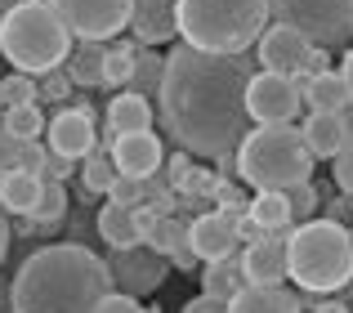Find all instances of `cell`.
Segmentation results:
<instances>
[{"instance_id":"28","label":"cell","mask_w":353,"mask_h":313,"mask_svg":"<svg viewBox=\"0 0 353 313\" xmlns=\"http://www.w3.org/2000/svg\"><path fill=\"white\" fill-rule=\"evenodd\" d=\"M161 77H165V59L152 50H143V45H134V77H130L125 90H134V94H157L161 90Z\"/></svg>"},{"instance_id":"4","label":"cell","mask_w":353,"mask_h":313,"mask_svg":"<svg viewBox=\"0 0 353 313\" xmlns=\"http://www.w3.org/2000/svg\"><path fill=\"white\" fill-rule=\"evenodd\" d=\"M0 54H5V63H14V72L41 81L68 63L72 32L54 14L50 0H18L0 23Z\"/></svg>"},{"instance_id":"26","label":"cell","mask_w":353,"mask_h":313,"mask_svg":"<svg viewBox=\"0 0 353 313\" xmlns=\"http://www.w3.org/2000/svg\"><path fill=\"white\" fill-rule=\"evenodd\" d=\"M241 287H246V278H241V251L206 264V273H201V296H215V300H224V305L237 296Z\"/></svg>"},{"instance_id":"12","label":"cell","mask_w":353,"mask_h":313,"mask_svg":"<svg viewBox=\"0 0 353 313\" xmlns=\"http://www.w3.org/2000/svg\"><path fill=\"white\" fill-rule=\"evenodd\" d=\"M45 139H50V152L68 156V161H85V156L99 148L94 117H90L85 108H63V112L45 125Z\"/></svg>"},{"instance_id":"11","label":"cell","mask_w":353,"mask_h":313,"mask_svg":"<svg viewBox=\"0 0 353 313\" xmlns=\"http://www.w3.org/2000/svg\"><path fill=\"white\" fill-rule=\"evenodd\" d=\"M255 59H259V68H264V72H277V77H300L304 63L313 59V45L304 41L295 27L273 23V27H264V36L255 41Z\"/></svg>"},{"instance_id":"32","label":"cell","mask_w":353,"mask_h":313,"mask_svg":"<svg viewBox=\"0 0 353 313\" xmlns=\"http://www.w3.org/2000/svg\"><path fill=\"white\" fill-rule=\"evenodd\" d=\"M130 77H134V45H108L103 85H130Z\"/></svg>"},{"instance_id":"3","label":"cell","mask_w":353,"mask_h":313,"mask_svg":"<svg viewBox=\"0 0 353 313\" xmlns=\"http://www.w3.org/2000/svg\"><path fill=\"white\" fill-rule=\"evenodd\" d=\"M179 41L206 54H246L268 27V0H174Z\"/></svg>"},{"instance_id":"39","label":"cell","mask_w":353,"mask_h":313,"mask_svg":"<svg viewBox=\"0 0 353 313\" xmlns=\"http://www.w3.org/2000/svg\"><path fill=\"white\" fill-rule=\"evenodd\" d=\"M36 85H41V94H45V99H59V94H68L72 81H68V72L59 68V72H50V77H41Z\"/></svg>"},{"instance_id":"22","label":"cell","mask_w":353,"mask_h":313,"mask_svg":"<svg viewBox=\"0 0 353 313\" xmlns=\"http://www.w3.org/2000/svg\"><path fill=\"white\" fill-rule=\"evenodd\" d=\"M103 59H108V45H103V41H81L77 50L68 54L63 72H68L72 85L94 90V85H103Z\"/></svg>"},{"instance_id":"33","label":"cell","mask_w":353,"mask_h":313,"mask_svg":"<svg viewBox=\"0 0 353 313\" xmlns=\"http://www.w3.org/2000/svg\"><path fill=\"white\" fill-rule=\"evenodd\" d=\"M108 201H112V206H139V201H143V179H125V174H117L112 188H108Z\"/></svg>"},{"instance_id":"9","label":"cell","mask_w":353,"mask_h":313,"mask_svg":"<svg viewBox=\"0 0 353 313\" xmlns=\"http://www.w3.org/2000/svg\"><path fill=\"white\" fill-rule=\"evenodd\" d=\"M300 90L291 77H277V72H255L246 85V117L255 125H291L300 117Z\"/></svg>"},{"instance_id":"5","label":"cell","mask_w":353,"mask_h":313,"mask_svg":"<svg viewBox=\"0 0 353 313\" xmlns=\"http://www.w3.org/2000/svg\"><path fill=\"white\" fill-rule=\"evenodd\" d=\"M233 165L255 192H286L295 183H309L313 152L295 121L291 125H255L237 143Z\"/></svg>"},{"instance_id":"37","label":"cell","mask_w":353,"mask_h":313,"mask_svg":"<svg viewBox=\"0 0 353 313\" xmlns=\"http://www.w3.org/2000/svg\"><path fill=\"white\" fill-rule=\"evenodd\" d=\"M68 174H72V161H68V156H59V152H45V161H41V179H68Z\"/></svg>"},{"instance_id":"36","label":"cell","mask_w":353,"mask_h":313,"mask_svg":"<svg viewBox=\"0 0 353 313\" xmlns=\"http://www.w3.org/2000/svg\"><path fill=\"white\" fill-rule=\"evenodd\" d=\"M94 313H148L143 305H139L134 296H121V291H108L103 300H99V309Z\"/></svg>"},{"instance_id":"47","label":"cell","mask_w":353,"mask_h":313,"mask_svg":"<svg viewBox=\"0 0 353 313\" xmlns=\"http://www.w3.org/2000/svg\"><path fill=\"white\" fill-rule=\"evenodd\" d=\"M349 233H353V228H349Z\"/></svg>"},{"instance_id":"29","label":"cell","mask_w":353,"mask_h":313,"mask_svg":"<svg viewBox=\"0 0 353 313\" xmlns=\"http://www.w3.org/2000/svg\"><path fill=\"white\" fill-rule=\"evenodd\" d=\"M63 215H68V192H63L59 179H45L41 183V201H36V215H32V233L36 228H54Z\"/></svg>"},{"instance_id":"34","label":"cell","mask_w":353,"mask_h":313,"mask_svg":"<svg viewBox=\"0 0 353 313\" xmlns=\"http://www.w3.org/2000/svg\"><path fill=\"white\" fill-rule=\"evenodd\" d=\"M286 201H291V219H309L318 206V192H313V183H295V188H286Z\"/></svg>"},{"instance_id":"41","label":"cell","mask_w":353,"mask_h":313,"mask_svg":"<svg viewBox=\"0 0 353 313\" xmlns=\"http://www.w3.org/2000/svg\"><path fill=\"white\" fill-rule=\"evenodd\" d=\"M183 313H228V305H224V300H215V296H201V300H192Z\"/></svg>"},{"instance_id":"16","label":"cell","mask_w":353,"mask_h":313,"mask_svg":"<svg viewBox=\"0 0 353 313\" xmlns=\"http://www.w3.org/2000/svg\"><path fill=\"white\" fill-rule=\"evenodd\" d=\"M130 32H134V45L152 50V45H165L179 36V23H174V0H130Z\"/></svg>"},{"instance_id":"19","label":"cell","mask_w":353,"mask_h":313,"mask_svg":"<svg viewBox=\"0 0 353 313\" xmlns=\"http://www.w3.org/2000/svg\"><path fill=\"white\" fill-rule=\"evenodd\" d=\"M143 246H152L157 255H165V260L179 264V269H192V264H197V251H192V242H188V224H183V219L161 215Z\"/></svg>"},{"instance_id":"38","label":"cell","mask_w":353,"mask_h":313,"mask_svg":"<svg viewBox=\"0 0 353 313\" xmlns=\"http://www.w3.org/2000/svg\"><path fill=\"white\" fill-rule=\"evenodd\" d=\"M18 156H23V143H14L5 130H0V179H5V174L18 165Z\"/></svg>"},{"instance_id":"18","label":"cell","mask_w":353,"mask_h":313,"mask_svg":"<svg viewBox=\"0 0 353 313\" xmlns=\"http://www.w3.org/2000/svg\"><path fill=\"white\" fill-rule=\"evenodd\" d=\"M41 174L36 170H23V165H14V170L0 179V210L5 215H36V201H41Z\"/></svg>"},{"instance_id":"31","label":"cell","mask_w":353,"mask_h":313,"mask_svg":"<svg viewBox=\"0 0 353 313\" xmlns=\"http://www.w3.org/2000/svg\"><path fill=\"white\" fill-rule=\"evenodd\" d=\"M0 103H5V108L41 103V85H36V77H23V72H14V77H0Z\"/></svg>"},{"instance_id":"27","label":"cell","mask_w":353,"mask_h":313,"mask_svg":"<svg viewBox=\"0 0 353 313\" xmlns=\"http://www.w3.org/2000/svg\"><path fill=\"white\" fill-rule=\"evenodd\" d=\"M0 130L9 134L14 143H41L45 134V117H41V103H23V108H5V121Z\"/></svg>"},{"instance_id":"2","label":"cell","mask_w":353,"mask_h":313,"mask_svg":"<svg viewBox=\"0 0 353 313\" xmlns=\"http://www.w3.org/2000/svg\"><path fill=\"white\" fill-rule=\"evenodd\" d=\"M112 291L108 260L90 246L59 242L41 246L23 260L9 282V309L14 313H94L99 300Z\"/></svg>"},{"instance_id":"10","label":"cell","mask_w":353,"mask_h":313,"mask_svg":"<svg viewBox=\"0 0 353 313\" xmlns=\"http://www.w3.org/2000/svg\"><path fill=\"white\" fill-rule=\"evenodd\" d=\"M108 273H112V287L121 296H152L157 287L170 273V260L157 255L152 246H130V251H112L108 255Z\"/></svg>"},{"instance_id":"1","label":"cell","mask_w":353,"mask_h":313,"mask_svg":"<svg viewBox=\"0 0 353 313\" xmlns=\"http://www.w3.org/2000/svg\"><path fill=\"white\" fill-rule=\"evenodd\" d=\"M255 63L246 54H206L192 45H174L165 54L161 77V125L179 139L183 152L228 161L246 139V85Z\"/></svg>"},{"instance_id":"24","label":"cell","mask_w":353,"mask_h":313,"mask_svg":"<svg viewBox=\"0 0 353 313\" xmlns=\"http://www.w3.org/2000/svg\"><path fill=\"white\" fill-rule=\"evenodd\" d=\"M99 233H103L108 251H130V246H143V233L134 224V206H112L108 201L99 210Z\"/></svg>"},{"instance_id":"23","label":"cell","mask_w":353,"mask_h":313,"mask_svg":"<svg viewBox=\"0 0 353 313\" xmlns=\"http://www.w3.org/2000/svg\"><path fill=\"white\" fill-rule=\"evenodd\" d=\"M300 103L309 108V112H353L345 77H340V72H322V77H313L309 85H304Z\"/></svg>"},{"instance_id":"15","label":"cell","mask_w":353,"mask_h":313,"mask_svg":"<svg viewBox=\"0 0 353 313\" xmlns=\"http://www.w3.org/2000/svg\"><path fill=\"white\" fill-rule=\"evenodd\" d=\"M165 161L161 152V139H157L152 130L143 134H117L112 139V165L117 174H125V179H148V174H157Z\"/></svg>"},{"instance_id":"21","label":"cell","mask_w":353,"mask_h":313,"mask_svg":"<svg viewBox=\"0 0 353 313\" xmlns=\"http://www.w3.org/2000/svg\"><path fill=\"white\" fill-rule=\"evenodd\" d=\"M228 313H304L300 300L286 287H241L233 300H228Z\"/></svg>"},{"instance_id":"7","label":"cell","mask_w":353,"mask_h":313,"mask_svg":"<svg viewBox=\"0 0 353 313\" xmlns=\"http://www.w3.org/2000/svg\"><path fill=\"white\" fill-rule=\"evenodd\" d=\"M268 18L295 27L313 50H340L353 41V0H268Z\"/></svg>"},{"instance_id":"30","label":"cell","mask_w":353,"mask_h":313,"mask_svg":"<svg viewBox=\"0 0 353 313\" xmlns=\"http://www.w3.org/2000/svg\"><path fill=\"white\" fill-rule=\"evenodd\" d=\"M112 179H117L112 152L94 148L85 161H81V183H85V192H108V188H112Z\"/></svg>"},{"instance_id":"17","label":"cell","mask_w":353,"mask_h":313,"mask_svg":"<svg viewBox=\"0 0 353 313\" xmlns=\"http://www.w3.org/2000/svg\"><path fill=\"white\" fill-rule=\"evenodd\" d=\"M349 121H353L349 112H309L304 117L300 134H304V143H309L313 161H318V156H331V161H336L340 148H345V139H349Z\"/></svg>"},{"instance_id":"14","label":"cell","mask_w":353,"mask_h":313,"mask_svg":"<svg viewBox=\"0 0 353 313\" xmlns=\"http://www.w3.org/2000/svg\"><path fill=\"white\" fill-rule=\"evenodd\" d=\"M188 242H192V251H197V260H206V264L224 260V255H233L237 242H241V237H237V219L224 215V210L197 215L188 224Z\"/></svg>"},{"instance_id":"8","label":"cell","mask_w":353,"mask_h":313,"mask_svg":"<svg viewBox=\"0 0 353 313\" xmlns=\"http://www.w3.org/2000/svg\"><path fill=\"white\" fill-rule=\"evenodd\" d=\"M77 41H112L130 23V0H50Z\"/></svg>"},{"instance_id":"13","label":"cell","mask_w":353,"mask_h":313,"mask_svg":"<svg viewBox=\"0 0 353 313\" xmlns=\"http://www.w3.org/2000/svg\"><path fill=\"white\" fill-rule=\"evenodd\" d=\"M286 237L268 233L264 242H250L246 251H241V278H246L250 287H282L286 282Z\"/></svg>"},{"instance_id":"40","label":"cell","mask_w":353,"mask_h":313,"mask_svg":"<svg viewBox=\"0 0 353 313\" xmlns=\"http://www.w3.org/2000/svg\"><path fill=\"white\" fill-rule=\"evenodd\" d=\"M192 170V161H188V152H174L170 156V161H165V179H170L174 183V188H179V183H183V174H188Z\"/></svg>"},{"instance_id":"20","label":"cell","mask_w":353,"mask_h":313,"mask_svg":"<svg viewBox=\"0 0 353 313\" xmlns=\"http://www.w3.org/2000/svg\"><path fill=\"white\" fill-rule=\"evenodd\" d=\"M108 130L112 134H143L152 130V103L134 90H121V94L108 103Z\"/></svg>"},{"instance_id":"6","label":"cell","mask_w":353,"mask_h":313,"mask_svg":"<svg viewBox=\"0 0 353 313\" xmlns=\"http://www.w3.org/2000/svg\"><path fill=\"white\" fill-rule=\"evenodd\" d=\"M286 278L304 291H340L353 278V233L340 219H304L286 237Z\"/></svg>"},{"instance_id":"45","label":"cell","mask_w":353,"mask_h":313,"mask_svg":"<svg viewBox=\"0 0 353 313\" xmlns=\"http://www.w3.org/2000/svg\"><path fill=\"white\" fill-rule=\"evenodd\" d=\"M322 313H345V309H340V305H327V309H322Z\"/></svg>"},{"instance_id":"42","label":"cell","mask_w":353,"mask_h":313,"mask_svg":"<svg viewBox=\"0 0 353 313\" xmlns=\"http://www.w3.org/2000/svg\"><path fill=\"white\" fill-rule=\"evenodd\" d=\"M340 77H345V90H349V103H353V45H349L345 63H340Z\"/></svg>"},{"instance_id":"43","label":"cell","mask_w":353,"mask_h":313,"mask_svg":"<svg viewBox=\"0 0 353 313\" xmlns=\"http://www.w3.org/2000/svg\"><path fill=\"white\" fill-rule=\"evenodd\" d=\"M9 242H14V237H9V219H5V210H0V260L9 255Z\"/></svg>"},{"instance_id":"25","label":"cell","mask_w":353,"mask_h":313,"mask_svg":"<svg viewBox=\"0 0 353 313\" xmlns=\"http://www.w3.org/2000/svg\"><path fill=\"white\" fill-rule=\"evenodd\" d=\"M246 219L255 228H264V233H291V201H286V192H255L246 206Z\"/></svg>"},{"instance_id":"46","label":"cell","mask_w":353,"mask_h":313,"mask_svg":"<svg viewBox=\"0 0 353 313\" xmlns=\"http://www.w3.org/2000/svg\"><path fill=\"white\" fill-rule=\"evenodd\" d=\"M0 108H5V103H0Z\"/></svg>"},{"instance_id":"44","label":"cell","mask_w":353,"mask_h":313,"mask_svg":"<svg viewBox=\"0 0 353 313\" xmlns=\"http://www.w3.org/2000/svg\"><path fill=\"white\" fill-rule=\"evenodd\" d=\"M14 5H18V0H0V23H5V14H9Z\"/></svg>"},{"instance_id":"35","label":"cell","mask_w":353,"mask_h":313,"mask_svg":"<svg viewBox=\"0 0 353 313\" xmlns=\"http://www.w3.org/2000/svg\"><path fill=\"white\" fill-rule=\"evenodd\" d=\"M336 183H340V192H345V197H353V121H349L345 148H340V156H336Z\"/></svg>"}]
</instances>
